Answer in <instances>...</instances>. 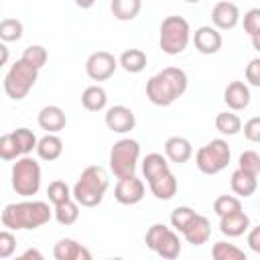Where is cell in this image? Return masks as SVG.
Masks as SVG:
<instances>
[{"label": "cell", "mask_w": 260, "mask_h": 260, "mask_svg": "<svg viewBox=\"0 0 260 260\" xmlns=\"http://www.w3.org/2000/svg\"><path fill=\"white\" fill-rule=\"evenodd\" d=\"M187 73L181 67H165L146 81V98L154 106H171L187 91Z\"/></svg>", "instance_id": "1"}, {"label": "cell", "mask_w": 260, "mask_h": 260, "mask_svg": "<svg viewBox=\"0 0 260 260\" xmlns=\"http://www.w3.org/2000/svg\"><path fill=\"white\" fill-rule=\"evenodd\" d=\"M14 250H16V238L8 232V228L4 230V232H0V258L2 260H6V258H10L12 254H14Z\"/></svg>", "instance_id": "40"}, {"label": "cell", "mask_w": 260, "mask_h": 260, "mask_svg": "<svg viewBox=\"0 0 260 260\" xmlns=\"http://www.w3.org/2000/svg\"><path fill=\"white\" fill-rule=\"evenodd\" d=\"M22 258H37V260H43V254H41L39 250H35V248H30V250H26V252H22Z\"/></svg>", "instance_id": "45"}, {"label": "cell", "mask_w": 260, "mask_h": 260, "mask_svg": "<svg viewBox=\"0 0 260 260\" xmlns=\"http://www.w3.org/2000/svg\"><path fill=\"white\" fill-rule=\"evenodd\" d=\"M183 236H185V240L189 242V244H193V246H201V244H205L207 240H209V236H211V223H209V219L205 217V215H195L191 221H189V225L183 230Z\"/></svg>", "instance_id": "18"}, {"label": "cell", "mask_w": 260, "mask_h": 260, "mask_svg": "<svg viewBox=\"0 0 260 260\" xmlns=\"http://www.w3.org/2000/svg\"><path fill=\"white\" fill-rule=\"evenodd\" d=\"M106 126L112 130V132H118V134H124V132H130L134 126H136V116L130 108L126 106H112L108 108L106 112Z\"/></svg>", "instance_id": "12"}, {"label": "cell", "mask_w": 260, "mask_h": 260, "mask_svg": "<svg viewBox=\"0 0 260 260\" xmlns=\"http://www.w3.org/2000/svg\"><path fill=\"white\" fill-rule=\"evenodd\" d=\"M165 154L171 162L183 165L193 156V146L185 136H171L165 142Z\"/></svg>", "instance_id": "19"}, {"label": "cell", "mask_w": 260, "mask_h": 260, "mask_svg": "<svg viewBox=\"0 0 260 260\" xmlns=\"http://www.w3.org/2000/svg\"><path fill=\"white\" fill-rule=\"evenodd\" d=\"M53 211H55V219H57L61 225H71V223H75L77 217H79V203H77L75 199H69V201H65V203L55 205Z\"/></svg>", "instance_id": "29"}, {"label": "cell", "mask_w": 260, "mask_h": 260, "mask_svg": "<svg viewBox=\"0 0 260 260\" xmlns=\"http://www.w3.org/2000/svg\"><path fill=\"white\" fill-rule=\"evenodd\" d=\"M0 53H2L0 63H2V65H6V61H8V47H6V45H0Z\"/></svg>", "instance_id": "47"}, {"label": "cell", "mask_w": 260, "mask_h": 260, "mask_svg": "<svg viewBox=\"0 0 260 260\" xmlns=\"http://www.w3.org/2000/svg\"><path fill=\"white\" fill-rule=\"evenodd\" d=\"M47 195H49V201L53 205H59V203L73 199V189H69V185L65 181H53L47 187Z\"/></svg>", "instance_id": "31"}, {"label": "cell", "mask_w": 260, "mask_h": 260, "mask_svg": "<svg viewBox=\"0 0 260 260\" xmlns=\"http://www.w3.org/2000/svg\"><path fill=\"white\" fill-rule=\"evenodd\" d=\"M12 189L22 197H32L41 189V165L28 154L16 158L12 165Z\"/></svg>", "instance_id": "5"}, {"label": "cell", "mask_w": 260, "mask_h": 260, "mask_svg": "<svg viewBox=\"0 0 260 260\" xmlns=\"http://www.w3.org/2000/svg\"><path fill=\"white\" fill-rule=\"evenodd\" d=\"M215 128L223 136H234L242 130V120L238 114H234V110L232 112H219L215 116Z\"/></svg>", "instance_id": "28"}, {"label": "cell", "mask_w": 260, "mask_h": 260, "mask_svg": "<svg viewBox=\"0 0 260 260\" xmlns=\"http://www.w3.org/2000/svg\"><path fill=\"white\" fill-rule=\"evenodd\" d=\"M53 256L57 260H91V252L71 238H61L53 248Z\"/></svg>", "instance_id": "14"}, {"label": "cell", "mask_w": 260, "mask_h": 260, "mask_svg": "<svg viewBox=\"0 0 260 260\" xmlns=\"http://www.w3.org/2000/svg\"><path fill=\"white\" fill-rule=\"evenodd\" d=\"M167 232H169V228H167L165 223H152V225L148 228L146 236H144V244H146V248H150V250L154 252L156 246H158V242H160V238H162Z\"/></svg>", "instance_id": "39"}, {"label": "cell", "mask_w": 260, "mask_h": 260, "mask_svg": "<svg viewBox=\"0 0 260 260\" xmlns=\"http://www.w3.org/2000/svg\"><path fill=\"white\" fill-rule=\"evenodd\" d=\"M22 37V22L18 18H2L0 22V39L4 43L18 41Z\"/></svg>", "instance_id": "32"}, {"label": "cell", "mask_w": 260, "mask_h": 260, "mask_svg": "<svg viewBox=\"0 0 260 260\" xmlns=\"http://www.w3.org/2000/svg\"><path fill=\"white\" fill-rule=\"evenodd\" d=\"M230 185H232V191L240 197H250L256 187H258V175H252L248 171H242V169H236L232 173V179H230Z\"/></svg>", "instance_id": "21"}, {"label": "cell", "mask_w": 260, "mask_h": 260, "mask_svg": "<svg viewBox=\"0 0 260 260\" xmlns=\"http://www.w3.org/2000/svg\"><path fill=\"white\" fill-rule=\"evenodd\" d=\"M185 2H191V4H197L199 0H185Z\"/></svg>", "instance_id": "49"}, {"label": "cell", "mask_w": 260, "mask_h": 260, "mask_svg": "<svg viewBox=\"0 0 260 260\" xmlns=\"http://www.w3.org/2000/svg\"><path fill=\"white\" fill-rule=\"evenodd\" d=\"M0 156L4 160H14V158L22 156V152H20V148H18L16 138H14L12 132L2 134V138H0Z\"/></svg>", "instance_id": "36"}, {"label": "cell", "mask_w": 260, "mask_h": 260, "mask_svg": "<svg viewBox=\"0 0 260 260\" xmlns=\"http://www.w3.org/2000/svg\"><path fill=\"white\" fill-rule=\"evenodd\" d=\"M37 154L43 158V160H57L61 154H63V140L57 136V134H45L39 144H37Z\"/></svg>", "instance_id": "22"}, {"label": "cell", "mask_w": 260, "mask_h": 260, "mask_svg": "<svg viewBox=\"0 0 260 260\" xmlns=\"http://www.w3.org/2000/svg\"><path fill=\"white\" fill-rule=\"evenodd\" d=\"M37 122H39V126L43 130H47L51 134H57V132H61L67 126V116H65V112L59 106H45L39 112Z\"/></svg>", "instance_id": "16"}, {"label": "cell", "mask_w": 260, "mask_h": 260, "mask_svg": "<svg viewBox=\"0 0 260 260\" xmlns=\"http://www.w3.org/2000/svg\"><path fill=\"white\" fill-rule=\"evenodd\" d=\"M248 246H250L252 252L260 254V225H256L248 232Z\"/></svg>", "instance_id": "44"}, {"label": "cell", "mask_w": 260, "mask_h": 260, "mask_svg": "<svg viewBox=\"0 0 260 260\" xmlns=\"http://www.w3.org/2000/svg\"><path fill=\"white\" fill-rule=\"evenodd\" d=\"M110 8L118 20L128 22V20H134L138 16V12L142 8V0H112Z\"/></svg>", "instance_id": "24"}, {"label": "cell", "mask_w": 260, "mask_h": 260, "mask_svg": "<svg viewBox=\"0 0 260 260\" xmlns=\"http://www.w3.org/2000/svg\"><path fill=\"white\" fill-rule=\"evenodd\" d=\"M120 65L128 73H140L146 67V53L140 49H126L120 55Z\"/></svg>", "instance_id": "25"}, {"label": "cell", "mask_w": 260, "mask_h": 260, "mask_svg": "<svg viewBox=\"0 0 260 260\" xmlns=\"http://www.w3.org/2000/svg\"><path fill=\"white\" fill-rule=\"evenodd\" d=\"M250 98H252L250 95V87L244 81H232V83H228V87L223 91V102L234 112L246 110L248 104H250Z\"/></svg>", "instance_id": "15"}, {"label": "cell", "mask_w": 260, "mask_h": 260, "mask_svg": "<svg viewBox=\"0 0 260 260\" xmlns=\"http://www.w3.org/2000/svg\"><path fill=\"white\" fill-rule=\"evenodd\" d=\"M221 43H223L221 32L215 26L203 24L193 32V45L201 55H215L221 49Z\"/></svg>", "instance_id": "11"}, {"label": "cell", "mask_w": 260, "mask_h": 260, "mask_svg": "<svg viewBox=\"0 0 260 260\" xmlns=\"http://www.w3.org/2000/svg\"><path fill=\"white\" fill-rule=\"evenodd\" d=\"M148 185H150L152 195H154L156 199H160V201L173 199L175 193H177V189H179V183H177V179H175V175H173L171 171L160 173L158 177H154L152 181H148Z\"/></svg>", "instance_id": "20"}, {"label": "cell", "mask_w": 260, "mask_h": 260, "mask_svg": "<svg viewBox=\"0 0 260 260\" xmlns=\"http://www.w3.org/2000/svg\"><path fill=\"white\" fill-rule=\"evenodd\" d=\"M195 215H197V213H195V209H191V207H187V205L175 207V209L171 211V225H173L177 232H181V234H183V230L189 225V221H191Z\"/></svg>", "instance_id": "34"}, {"label": "cell", "mask_w": 260, "mask_h": 260, "mask_svg": "<svg viewBox=\"0 0 260 260\" xmlns=\"http://www.w3.org/2000/svg\"><path fill=\"white\" fill-rule=\"evenodd\" d=\"M39 77V69L28 65L26 61L18 59L12 63V67L8 69V73L4 75V91L10 100H22L26 98V93L32 89V85L37 83Z\"/></svg>", "instance_id": "6"}, {"label": "cell", "mask_w": 260, "mask_h": 260, "mask_svg": "<svg viewBox=\"0 0 260 260\" xmlns=\"http://www.w3.org/2000/svg\"><path fill=\"white\" fill-rule=\"evenodd\" d=\"M114 197H116V201L122 203V205H136V203L142 201V197H144V183H142L136 175L122 177V179H118V183H116Z\"/></svg>", "instance_id": "10"}, {"label": "cell", "mask_w": 260, "mask_h": 260, "mask_svg": "<svg viewBox=\"0 0 260 260\" xmlns=\"http://www.w3.org/2000/svg\"><path fill=\"white\" fill-rule=\"evenodd\" d=\"M55 211L47 201H20L10 203L2 211V225L8 230H37L45 225Z\"/></svg>", "instance_id": "2"}, {"label": "cell", "mask_w": 260, "mask_h": 260, "mask_svg": "<svg viewBox=\"0 0 260 260\" xmlns=\"http://www.w3.org/2000/svg\"><path fill=\"white\" fill-rule=\"evenodd\" d=\"M232 150L223 138H215L201 146L195 154V165L203 175H217L230 165Z\"/></svg>", "instance_id": "7"}, {"label": "cell", "mask_w": 260, "mask_h": 260, "mask_svg": "<svg viewBox=\"0 0 260 260\" xmlns=\"http://www.w3.org/2000/svg\"><path fill=\"white\" fill-rule=\"evenodd\" d=\"M238 209H242V203H240V199L238 197H234V195H219L215 201H213V211L221 217V215H228V213H232V211H238Z\"/></svg>", "instance_id": "37"}, {"label": "cell", "mask_w": 260, "mask_h": 260, "mask_svg": "<svg viewBox=\"0 0 260 260\" xmlns=\"http://www.w3.org/2000/svg\"><path fill=\"white\" fill-rule=\"evenodd\" d=\"M47 49L45 47H41V45H30V47H26L24 49V53H22V61H26L28 65H32V67H37V69H41L45 63H47Z\"/></svg>", "instance_id": "35"}, {"label": "cell", "mask_w": 260, "mask_h": 260, "mask_svg": "<svg viewBox=\"0 0 260 260\" xmlns=\"http://www.w3.org/2000/svg\"><path fill=\"white\" fill-rule=\"evenodd\" d=\"M138 156H140V144L132 138H122L110 150V171L118 179L130 177L136 171Z\"/></svg>", "instance_id": "8"}, {"label": "cell", "mask_w": 260, "mask_h": 260, "mask_svg": "<svg viewBox=\"0 0 260 260\" xmlns=\"http://www.w3.org/2000/svg\"><path fill=\"white\" fill-rule=\"evenodd\" d=\"M160 258H167V260H175L179 254H181V242H179V236L169 228V232L160 238L156 250H154Z\"/></svg>", "instance_id": "27"}, {"label": "cell", "mask_w": 260, "mask_h": 260, "mask_svg": "<svg viewBox=\"0 0 260 260\" xmlns=\"http://www.w3.org/2000/svg\"><path fill=\"white\" fill-rule=\"evenodd\" d=\"M244 30L254 37L260 32V8H250L246 14H244Z\"/></svg>", "instance_id": "41"}, {"label": "cell", "mask_w": 260, "mask_h": 260, "mask_svg": "<svg viewBox=\"0 0 260 260\" xmlns=\"http://www.w3.org/2000/svg\"><path fill=\"white\" fill-rule=\"evenodd\" d=\"M116 67H118V61L108 51H95L85 61V73L93 81H106V79H110L114 75Z\"/></svg>", "instance_id": "9"}, {"label": "cell", "mask_w": 260, "mask_h": 260, "mask_svg": "<svg viewBox=\"0 0 260 260\" xmlns=\"http://www.w3.org/2000/svg\"><path fill=\"white\" fill-rule=\"evenodd\" d=\"M248 228H250V217L242 209L219 217V232L228 238H238L244 232H248Z\"/></svg>", "instance_id": "17"}, {"label": "cell", "mask_w": 260, "mask_h": 260, "mask_svg": "<svg viewBox=\"0 0 260 260\" xmlns=\"http://www.w3.org/2000/svg\"><path fill=\"white\" fill-rule=\"evenodd\" d=\"M191 41V28L189 22L183 16L171 14L160 22V37L158 45L167 55H179L187 49Z\"/></svg>", "instance_id": "4"}, {"label": "cell", "mask_w": 260, "mask_h": 260, "mask_svg": "<svg viewBox=\"0 0 260 260\" xmlns=\"http://www.w3.org/2000/svg\"><path fill=\"white\" fill-rule=\"evenodd\" d=\"M246 81L254 87H260V57L252 59L246 67Z\"/></svg>", "instance_id": "43"}, {"label": "cell", "mask_w": 260, "mask_h": 260, "mask_svg": "<svg viewBox=\"0 0 260 260\" xmlns=\"http://www.w3.org/2000/svg\"><path fill=\"white\" fill-rule=\"evenodd\" d=\"M108 187H110V177L106 169L100 165H91L79 175L77 183L73 185V199L81 207H95L102 203Z\"/></svg>", "instance_id": "3"}, {"label": "cell", "mask_w": 260, "mask_h": 260, "mask_svg": "<svg viewBox=\"0 0 260 260\" xmlns=\"http://www.w3.org/2000/svg\"><path fill=\"white\" fill-rule=\"evenodd\" d=\"M211 256L215 260H246V252L228 242H215L211 248Z\"/></svg>", "instance_id": "30"}, {"label": "cell", "mask_w": 260, "mask_h": 260, "mask_svg": "<svg viewBox=\"0 0 260 260\" xmlns=\"http://www.w3.org/2000/svg\"><path fill=\"white\" fill-rule=\"evenodd\" d=\"M165 171H171V169H169V162H167V158L162 154L150 152V154L144 156V160H142V175H144L146 181H152L154 177H158Z\"/></svg>", "instance_id": "26"}, {"label": "cell", "mask_w": 260, "mask_h": 260, "mask_svg": "<svg viewBox=\"0 0 260 260\" xmlns=\"http://www.w3.org/2000/svg\"><path fill=\"white\" fill-rule=\"evenodd\" d=\"M252 47H254V49H256V51L260 53V32L252 37Z\"/></svg>", "instance_id": "48"}, {"label": "cell", "mask_w": 260, "mask_h": 260, "mask_svg": "<svg viewBox=\"0 0 260 260\" xmlns=\"http://www.w3.org/2000/svg\"><path fill=\"white\" fill-rule=\"evenodd\" d=\"M211 20L213 26L219 30H232L238 22H240V8L230 2V0H221L213 6L211 10Z\"/></svg>", "instance_id": "13"}, {"label": "cell", "mask_w": 260, "mask_h": 260, "mask_svg": "<svg viewBox=\"0 0 260 260\" xmlns=\"http://www.w3.org/2000/svg\"><path fill=\"white\" fill-rule=\"evenodd\" d=\"M75 4H77L79 8H91V6L95 4V0H75Z\"/></svg>", "instance_id": "46"}, {"label": "cell", "mask_w": 260, "mask_h": 260, "mask_svg": "<svg viewBox=\"0 0 260 260\" xmlns=\"http://www.w3.org/2000/svg\"><path fill=\"white\" fill-rule=\"evenodd\" d=\"M108 104V93L104 87L100 85H89L83 89L81 93V106L87 110V112H102Z\"/></svg>", "instance_id": "23"}, {"label": "cell", "mask_w": 260, "mask_h": 260, "mask_svg": "<svg viewBox=\"0 0 260 260\" xmlns=\"http://www.w3.org/2000/svg\"><path fill=\"white\" fill-rule=\"evenodd\" d=\"M244 136L250 142L260 144V116H254L244 124Z\"/></svg>", "instance_id": "42"}, {"label": "cell", "mask_w": 260, "mask_h": 260, "mask_svg": "<svg viewBox=\"0 0 260 260\" xmlns=\"http://www.w3.org/2000/svg\"><path fill=\"white\" fill-rule=\"evenodd\" d=\"M238 169L248 171L252 175H260V154L256 150H244L238 158Z\"/></svg>", "instance_id": "38"}, {"label": "cell", "mask_w": 260, "mask_h": 260, "mask_svg": "<svg viewBox=\"0 0 260 260\" xmlns=\"http://www.w3.org/2000/svg\"><path fill=\"white\" fill-rule=\"evenodd\" d=\"M12 134H14V138H16V144H18L22 156L28 154V152H32V148H37V144H39L35 132L28 130V128H16V130H12Z\"/></svg>", "instance_id": "33"}]
</instances>
